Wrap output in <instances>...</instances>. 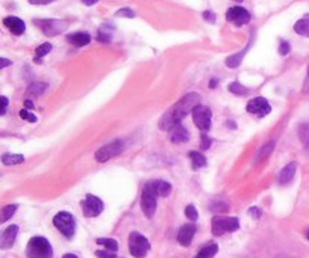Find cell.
<instances>
[{
    "mask_svg": "<svg viewBox=\"0 0 309 258\" xmlns=\"http://www.w3.org/2000/svg\"><path fill=\"white\" fill-rule=\"evenodd\" d=\"M199 100H201V96L196 92L184 96L178 103H175L168 112L161 116L160 121H158V129L163 130V131H169L174 127L180 126L181 120H184L185 116L190 112H193V109L199 104Z\"/></svg>",
    "mask_w": 309,
    "mask_h": 258,
    "instance_id": "1",
    "label": "cell"
},
{
    "mask_svg": "<svg viewBox=\"0 0 309 258\" xmlns=\"http://www.w3.org/2000/svg\"><path fill=\"white\" fill-rule=\"evenodd\" d=\"M26 255L28 258H53V248L45 237L36 236L29 240Z\"/></svg>",
    "mask_w": 309,
    "mask_h": 258,
    "instance_id": "2",
    "label": "cell"
},
{
    "mask_svg": "<svg viewBox=\"0 0 309 258\" xmlns=\"http://www.w3.org/2000/svg\"><path fill=\"white\" fill-rule=\"evenodd\" d=\"M240 228V222L234 216H215L211 219V232L213 236L220 237L226 232H234Z\"/></svg>",
    "mask_w": 309,
    "mask_h": 258,
    "instance_id": "3",
    "label": "cell"
},
{
    "mask_svg": "<svg viewBox=\"0 0 309 258\" xmlns=\"http://www.w3.org/2000/svg\"><path fill=\"white\" fill-rule=\"evenodd\" d=\"M128 249H130V254L134 258H145L147 254L151 249V245H150V240L144 236V234L133 231L128 236Z\"/></svg>",
    "mask_w": 309,
    "mask_h": 258,
    "instance_id": "4",
    "label": "cell"
},
{
    "mask_svg": "<svg viewBox=\"0 0 309 258\" xmlns=\"http://www.w3.org/2000/svg\"><path fill=\"white\" fill-rule=\"evenodd\" d=\"M157 198H158V194L155 192L153 183H147L144 186V191H142V198H140V207H142V212L145 213L147 218H153L154 213H155V208H157Z\"/></svg>",
    "mask_w": 309,
    "mask_h": 258,
    "instance_id": "5",
    "label": "cell"
},
{
    "mask_svg": "<svg viewBox=\"0 0 309 258\" xmlns=\"http://www.w3.org/2000/svg\"><path fill=\"white\" fill-rule=\"evenodd\" d=\"M53 225L61 231L66 239H73L76 234V219L68 212H59L53 218Z\"/></svg>",
    "mask_w": 309,
    "mask_h": 258,
    "instance_id": "6",
    "label": "cell"
},
{
    "mask_svg": "<svg viewBox=\"0 0 309 258\" xmlns=\"http://www.w3.org/2000/svg\"><path fill=\"white\" fill-rule=\"evenodd\" d=\"M125 147L127 145H125L124 140L116 139V140H113V142H110V144L103 145L97 153H95V160L101 161V163L107 161V160H110V159H113L116 156H120L121 153H124Z\"/></svg>",
    "mask_w": 309,
    "mask_h": 258,
    "instance_id": "7",
    "label": "cell"
},
{
    "mask_svg": "<svg viewBox=\"0 0 309 258\" xmlns=\"http://www.w3.org/2000/svg\"><path fill=\"white\" fill-rule=\"evenodd\" d=\"M33 25L38 26L44 35L47 36H56L59 33H62L68 25L63 20H55V18H49V20H33Z\"/></svg>",
    "mask_w": 309,
    "mask_h": 258,
    "instance_id": "8",
    "label": "cell"
},
{
    "mask_svg": "<svg viewBox=\"0 0 309 258\" xmlns=\"http://www.w3.org/2000/svg\"><path fill=\"white\" fill-rule=\"evenodd\" d=\"M82 210H83V215L86 218H97L103 213L104 204L98 196L89 194V195H86V198L82 202Z\"/></svg>",
    "mask_w": 309,
    "mask_h": 258,
    "instance_id": "9",
    "label": "cell"
},
{
    "mask_svg": "<svg viewBox=\"0 0 309 258\" xmlns=\"http://www.w3.org/2000/svg\"><path fill=\"white\" fill-rule=\"evenodd\" d=\"M192 115H193V123L199 130H202L204 133L210 130V127H211V110L208 107L198 104L193 109Z\"/></svg>",
    "mask_w": 309,
    "mask_h": 258,
    "instance_id": "10",
    "label": "cell"
},
{
    "mask_svg": "<svg viewBox=\"0 0 309 258\" xmlns=\"http://www.w3.org/2000/svg\"><path fill=\"white\" fill-rule=\"evenodd\" d=\"M226 20L234 26L242 28L250 21V12L242 6H232L226 11Z\"/></svg>",
    "mask_w": 309,
    "mask_h": 258,
    "instance_id": "11",
    "label": "cell"
},
{
    "mask_svg": "<svg viewBox=\"0 0 309 258\" xmlns=\"http://www.w3.org/2000/svg\"><path fill=\"white\" fill-rule=\"evenodd\" d=\"M246 110L252 115L258 116V118H263V116H266L272 112V106L264 97H256L247 103Z\"/></svg>",
    "mask_w": 309,
    "mask_h": 258,
    "instance_id": "12",
    "label": "cell"
},
{
    "mask_svg": "<svg viewBox=\"0 0 309 258\" xmlns=\"http://www.w3.org/2000/svg\"><path fill=\"white\" fill-rule=\"evenodd\" d=\"M195 234H196V226L193 224H185L180 228L177 240L181 246H190V243H192V240L195 237Z\"/></svg>",
    "mask_w": 309,
    "mask_h": 258,
    "instance_id": "13",
    "label": "cell"
},
{
    "mask_svg": "<svg viewBox=\"0 0 309 258\" xmlns=\"http://www.w3.org/2000/svg\"><path fill=\"white\" fill-rule=\"evenodd\" d=\"M17 234H18V225H9L3 234H2V240H0V248L2 249H9L12 248V245L15 243V239H17Z\"/></svg>",
    "mask_w": 309,
    "mask_h": 258,
    "instance_id": "14",
    "label": "cell"
},
{
    "mask_svg": "<svg viewBox=\"0 0 309 258\" xmlns=\"http://www.w3.org/2000/svg\"><path fill=\"white\" fill-rule=\"evenodd\" d=\"M3 25H5L14 35H17V36L23 35V33H25V31H26L25 21H23L21 18H18V17H6V18L3 20Z\"/></svg>",
    "mask_w": 309,
    "mask_h": 258,
    "instance_id": "15",
    "label": "cell"
},
{
    "mask_svg": "<svg viewBox=\"0 0 309 258\" xmlns=\"http://www.w3.org/2000/svg\"><path fill=\"white\" fill-rule=\"evenodd\" d=\"M296 169H297V163H296V161H291V163H288V165L285 166V168L280 171V174H279V178H278L279 184H280V186L288 184V183H290V181L294 178Z\"/></svg>",
    "mask_w": 309,
    "mask_h": 258,
    "instance_id": "16",
    "label": "cell"
},
{
    "mask_svg": "<svg viewBox=\"0 0 309 258\" xmlns=\"http://www.w3.org/2000/svg\"><path fill=\"white\" fill-rule=\"evenodd\" d=\"M66 41L74 47H85L91 42V35L86 32H76L66 36Z\"/></svg>",
    "mask_w": 309,
    "mask_h": 258,
    "instance_id": "17",
    "label": "cell"
},
{
    "mask_svg": "<svg viewBox=\"0 0 309 258\" xmlns=\"http://www.w3.org/2000/svg\"><path fill=\"white\" fill-rule=\"evenodd\" d=\"M188 137L190 136H188L187 129L183 127L181 124L171 130V140L174 144H184V142H187V140H188Z\"/></svg>",
    "mask_w": 309,
    "mask_h": 258,
    "instance_id": "18",
    "label": "cell"
},
{
    "mask_svg": "<svg viewBox=\"0 0 309 258\" xmlns=\"http://www.w3.org/2000/svg\"><path fill=\"white\" fill-rule=\"evenodd\" d=\"M294 32H296L297 35H302V36L309 38V14L303 15L300 20L296 21V25H294Z\"/></svg>",
    "mask_w": 309,
    "mask_h": 258,
    "instance_id": "19",
    "label": "cell"
},
{
    "mask_svg": "<svg viewBox=\"0 0 309 258\" xmlns=\"http://www.w3.org/2000/svg\"><path fill=\"white\" fill-rule=\"evenodd\" d=\"M153 186H154V189L155 192L158 194V196H168L171 194V189H172V186L168 183V181H163V180H154L151 181Z\"/></svg>",
    "mask_w": 309,
    "mask_h": 258,
    "instance_id": "20",
    "label": "cell"
},
{
    "mask_svg": "<svg viewBox=\"0 0 309 258\" xmlns=\"http://www.w3.org/2000/svg\"><path fill=\"white\" fill-rule=\"evenodd\" d=\"M273 150H275V140H270L269 144H266L263 148H261V150L258 151V154H256V157H255V160H253V165H258V163H261L264 159H267Z\"/></svg>",
    "mask_w": 309,
    "mask_h": 258,
    "instance_id": "21",
    "label": "cell"
},
{
    "mask_svg": "<svg viewBox=\"0 0 309 258\" xmlns=\"http://www.w3.org/2000/svg\"><path fill=\"white\" fill-rule=\"evenodd\" d=\"M217 251H219V246L216 243H208L204 248H201V251L198 252L195 258H215Z\"/></svg>",
    "mask_w": 309,
    "mask_h": 258,
    "instance_id": "22",
    "label": "cell"
},
{
    "mask_svg": "<svg viewBox=\"0 0 309 258\" xmlns=\"http://www.w3.org/2000/svg\"><path fill=\"white\" fill-rule=\"evenodd\" d=\"M247 50H249V45L246 47V49H245L243 52H240V53H237V55H232V56L226 58V61H225L226 66H228V68H237V66H239V65L242 64V61H243V58H245V55H246Z\"/></svg>",
    "mask_w": 309,
    "mask_h": 258,
    "instance_id": "23",
    "label": "cell"
},
{
    "mask_svg": "<svg viewBox=\"0 0 309 258\" xmlns=\"http://www.w3.org/2000/svg\"><path fill=\"white\" fill-rule=\"evenodd\" d=\"M23 161H25V156H21V154H3L2 156V163L6 166L21 165Z\"/></svg>",
    "mask_w": 309,
    "mask_h": 258,
    "instance_id": "24",
    "label": "cell"
},
{
    "mask_svg": "<svg viewBox=\"0 0 309 258\" xmlns=\"http://www.w3.org/2000/svg\"><path fill=\"white\" fill-rule=\"evenodd\" d=\"M188 156H190V160H192L193 169H199V168H202V166L207 165V159L201 153H198V151H190Z\"/></svg>",
    "mask_w": 309,
    "mask_h": 258,
    "instance_id": "25",
    "label": "cell"
},
{
    "mask_svg": "<svg viewBox=\"0 0 309 258\" xmlns=\"http://www.w3.org/2000/svg\"><path fill=\"white\" fill-rule=\"evenodd\" d=\"M299 139L302 140V144L305 145L306 150H309V123H303L299 126Z\"/></svg>",
    "mask_w": 309,
    "mask_h": 258,
    "instance_id": "26",
    "label": "cell"
},
{
    "mask_svg": "<svg viewBox=\"0 0 309 258\" xmlns=\"http://www.w3.org/2000/svg\"><path fill=\"white\" fill-rule=\"evenodd\" d=\"M53 49V45L50 42H44L41 44L38 49H36V56H35V62L41 64V58H44L45 55H49Z\"/></svg>",
    "mask_w": 309,
    "mask_h": 258,
    "instance_id": "27",
    "label": "cell"
},
{
    "mask_svg": "<svg viewBox=\"0 0 309 258\" xmlns=\"http://www.w3.org/2000/svg\"><path fill=\"white\" fill-rule=\"evenodd\" d=\"M17 208H18V205H17V204H9V205H5V207L2 208V219H0V222L5 224L8 219H11V218L15 215Z\"/></svg>",
    "mask_w": 309,
    "mask_h": 258,
    "instance_id": "28",
    "label": "cell"
},
{
    "mask_svg": "<svg viewBox=\"0 0 309 258\" xmlns=\"http://www.w3.org/2000/svg\"><path fill=\"white\" fill-rule=\"evenodd\" d=\"M228 89H229V92L235 94V96H247V94L250 92V89H249V88H246V86L240 85L239 82H234V83H231V85L228 86Z\"/></svg>",
    "mask_w": 309,
    "mask_h": 258,
    "instance_id": "29",
    "label": "cell"
},
{
    "mask_svg": "<svg viewBox=\"0 0 309 258\" xmlns=\"http://www.w3.org/2000/svg\"><path fill=\"white\" fill-rule=\"evenodd\" d=\"M49 88V85L47 83H32L31 86H29V89H28V94L29 96H36V97H39V96H42V94L45 92V89Z\"/></svg>",
    "mask_w": 309,
    "mask_h": 258,
    "instance_id": "30",
    "label": "cell"
},
{
    "mask_svg": "<svg viewBox=\"0 0 309 258\" xmlns=\"http://www.w3.org/2000/svg\"><path fill=\"white\" fill-rule=\"evenodd\" d=\"M228 208H229L228 204L223 202V201H213L211 205H210V210L213 213H225Z\"/></svg>",
    "mask_w": 309,
    "mask_h": 258,
    "instance_id": "31",
    "label": "cell"
},
{
    "mask_svg": "<svg viewBox=\"0 0 309 258\" xmlns=\"http://www.w3.org/2000/svg\"><path fill=\"white\" fill-rule=\"evenodd\" d=\"M97 243L98 245H103L109 251H113V252L118 251V242L115 239H97Z\"/></svg>",
    "mask_w": 309,
    "mask_h": 258,
    "instance_id": "32",
    "label": "cell"
},
{
    "mask_svg": "<svg viewBox=\"0 0 309 258\" xmlns=\"http://www.w3.org/2000/svg\"><path fill=\"white\" fill-rule=\"evenodd\" d=\"M184 213H185V216L190 219V221H198V218H199V215H198V210H196V207L195 205H187L185 207V210H184Z\"/></svg>",
    "mask_w": 309,
    "mask_h": 258,
    "instance_id": "33",
    "label": "cell"
},
{
    "mask_svg": "<svg viewBox=\"0 0 309 258\" xmlns=\"http://www.w3.org/2000/svg\"><path fill=\"white\" fill-rule=\"evenodd\" d=\"M291 52V45H290V42L288 41H285V39H280V42H279V53L282 55V56H285V55H288Z\"/></svg>",
    "mask_w": 309,
    "mask_h": 258,
    "instance_id": "34",
    "label": "cell"
},
{
    "mask_svg": "<svg viewBox=\"0 0 309 258\" xmlns=\"http://www.w3.org/2000/svg\"><path fill=\"white\" fill-rule=\"evenodd\" d=\"M20 118H23V120H26V121H29V123H36L38 121V118L33 115V113H31V112H28L26 109H23V110H20Z\"/></svg>",
    "mask_w": 309,
    "mask_h": 258,
    "instance_id": "35",
    "label": "cell"
},
{
    "mask_svg": "<svg viewBox=\"0 0 309 258\" xmlns=\"http://www.w3.org/2000/svg\"><path fill=\"white\" fill-rule=\"evenodd\" d=\"M116 17H127V18H133L134 17V11L133 9H130V8H123V9H120V11H116V14H115Z\"/></svg>",
    "mask_w": 309,
    "mask_h": 258,
    "instance_id": "36",
    "label": "cell"
},
{
    "mask_svg": "<svg viewBox=\"0 0 309 258\" xmlns=\"http://www.w3.org/2000/svg\"><path fill=\"white\" fill-rule=\"evenodd\" d=\"M95 255H97L98 258H116V252L113 251H95Z\"/></svg>",
    "mask_w": 309,
    "mask_h": 258,
    "instance_id": "37",
    "label": "cell"
},
{
    "mask_svg": "<svg viewBox=\"0 0 309 258\" xmlns=\"http://www.w3.org/2000/svg\"><path fill=\"white\" fill-rule=\"evenodd\" d=\"M211 145V139L207 136V133L201 134V150H208Z\"/></svg>",
    "mask_w": 309,
    "mask_h": 258,
    "instance_id": "38",
    "label": "cell"
},
{
    "mask_svg": "<svg viewBox=\"0 0 309 258\" xmlns=\"http://www.w3.org/2000/svg\"><path fill=\"white\" fill-rule=\"evenodd\" d=\"M247 213H249V216L253 218V219H259V218H261V210H259L258 207H250Z\"/></svg>",
    "mask_w": 309,
    "mask_h": 258,
    "instance_id": "39",
    "label": "cell"
},
{
    "mask_svg": "<svg viewBox=\"0 0 309 258\" xmlns=\"http://www.w3.org/2000/svg\"><path fill=\"white\" fill-rule=\"evenodd\" d=\"M97 39L101 41V42H110V41H112V35H110V33H104L103 31H100Z\"/></svg>",
    "mask_w": 309,
    "mask_h": 258,
    "instance_id": "40",
    "label": "cell"
},
{
    "mask_svg": "<svg viewBox=\"0 0 309 258\" xmlns=\"http://www.w3.org/2000/svg\"><path fill=\"white\" fill-rule=\"evenodd\" d=\"M202 17H204V20H205V21L211 23V25H213V23H215V21H216V15H215V14H213L211 11H205V12L202 14Z\"/></svg>",
    "mask_w": 309,
    "mask_h": 258,
    "instance_id": "41",
    "label": "cell"
},
{
    "mask_svg": "<svg viewBox=\"0 0 309 258\" xmlns=\"http://www.w3.org/2000/svg\"><path fill=\"white\" fill-rule=\"evenodd\" d=\"M53 2L55 0H29V3H32V5H49Z\"/></svg>",
    "mask_w": 309,
    "mask_h": 258,
    "instance_id": "42",
    "label": "cell"
},
{
    "mask_svg": "<svg viewBox=\"0 0 309 258\" xmlns=\"http://www.w3.org/2000/svg\"><path fill=\"white\" fill-rule=\"evenodd\" d=\"M0 100H2V110H0V113L5 115L6 109H8V98L6 97H0Z\"/></svg>",
    "mask_w": 309,
    "mask_h": 258,
    "instance_id": "43",
    "label": "cell"
},
{
    "mask_svg": "<svg viewBox=\"0 0 309 258\" xmlns=\"http://www.w3.org/2000/svg\"><path fill=\"white\" fill-rule=\"evenodd\" d=\"M303 92H309V68H308V74H306V79L303 83Z\"/></svg>",
    "mask_w": 309,
    "mask_h": 258,
    "instance_id": "44",
    "label": "cell"
},
{
    "mask_svg": "<svg viewBox=\"0 0 309 258\" xmlns=\"http://www.w3.org/2000/svg\"><path fill=\"white\" fill-rule=\"evenodd\" d=\"M97 2H100V0H82V3L86 5V6H92V5L97 3Z\"/></svg>",
    "mask_w": 309,
    "mask_h": 258,
    "instance_id": "45",
    "label": "cell"
},
{
    "mask_svg": "<svg viewBox=\"0 0 309 258\" xmlns=\"http://www.w3.org/2000/svg\"><path fill=\"white\" fill-rule=\"evenodd\" d=\"M0 61H2V65H0L2 68H5V66H8V65H11V64H12L11 61H8V59H5V58H3V59H0Z\"/></svg>",
    "mask_w": 309,
    "mask_h": 258,
    "instance_id": "46",
    "label": "cell"
},
{
    "mask_svg": "<svg viewBox=\"0 0 309 258\" xmlns=\"http://www.w3.org/2000/svg\"><path fill=\"white\" fill-rule=\"evenodd\" d=\"M25 106H26L28 109H33V103H32L31 100H26V101H25Z\"/></svg>",
    "mask_w": 309,
    "mask_h": 258,
    "instance_id": "47",
    "label": "cell"
},
{
    "mask_svg": "<svg viewBox=\"0 0 309 258\" xmlns=\"http://www.w3.org/2000/svg\"><path fill=\"white\" fill-rule=\"evenodd\" d=\"M62 258H79V257H77L76 254H65Z\"/></svg>",
    "mask_w": 309,
    "mask_h": 258,
    "instance_id": "48",
    "label": "cell"
},
{
    "mask_svg": "<svg viewBox=\"0 0 309 258\" xmlns=\"http://www.w3.org/2000/svg\"><path fill=\"white\" fill-rule=\"evenodd\" d=\"M216 83H217V80H216V79H213V80L210 82V88H216Z\"/></svg>",
    "mask_w": 309,
    "mask_h": 258,
    "instance_id": "49",
    "label": "cell"
},
{
    "mask_svg": "<svg viewBox=\"0 0 309 258\" xmlns=\"http://www.w3.org/2000/svg\"><path fill=\"white\" fill-rule=\"evenodd\" d=\"M226 126H228V127H232V129H235V124H234V123H226Z\"/></svg>",
    "mask_w": 309,
    "mask_h": 258,
    "instance_id": "50",
    "label": "cell"
},
{
    "mask_svg": "<svg viewBox=\"0 0 309 258\" xmlns=\"http://www.w3.org/2000/svg\"><path fill=\"white\" fill-rule=\"evenodd\" d=\"M306 239H308V240H309V229H308V231H306Z\"/></svg>",
    "mask_w": 309,
    "mask_h": 258,
    "instance_id": "51",
    "label": "cell"
},
{
    "mask_svg": "<svg viewBox=\"0 0 309 258\" xmlns=\"http://www.w3.org/2000/svg\"><path fill=\"white\" fill-rule=\"evenodd\" d=\"M234 2H243V0H234Z\"/></svg>",
    "mask_w": 309,
    "mask_h": 258,
    "instance_id": "52",
    "label": "cell"
}]
</instances>
